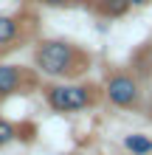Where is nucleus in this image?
I'll list each match as a JSON object with an SVG mask.
<instances>
[{
	"instance_id": "nucleus-1",
	"label": "nucleus",
	"mask_w": 152,
	"mask_h": 155,
	"mask_svg": "<svg viewBox=\"0 0 152 155\" xmlns=\"http://www.w3.org/2000/svg\"><path fill=\"white\" fill-rule=\"evenodd\" d=\"M93 65V57L82 45L68 40H40L34 48V71L53 82H76Z\"/></svg>"
},
{
	"instance_id": "nucleus-2",
	"label": "nucleus",
	"mask_w": 152,
	"mask_h": 155,
	"mask_svg": "<svg viewBox=\"0 0 152 155\" xmlns=\"http://www.w3.org/2000/svg\"><path fill=\"white\" fill-rule=\"evenodd\" d=\"M42 99L53 113H82L102 102V87L90 82H51L42 87Z\"/></svg>"
},
{
	"instance_id": "nucleus-3",
	"label": "nucleus",
	"mask_w": 152,
	"mask_h": 155,
	"mask_svg": "<svg viewBox=\"0 0 152 155\" xmlns=\"http://www.w3.org/2000/svg\"><path fill=\"white\" fill-rule=\"evenodd\" d=\"M102 96L115 110H138L141 107V85L130 71H113L102 85Z\"/></svg>"
},
{
	"instance_id": "nucleus-4",
	"label": "nucleus",
	"mask_w": 152,
	"mask_h": 155,
	"mask_svg": "<svg viewBox=\"0 0 152 155\" xmlns=\"http://www.w3.org/2000/svg\"><path fill=\"white\" fill-rule=\"evenodd\" d=\"M37 85V76L31 71H25L20 65H8V62H0V99L17 96L23 93L25 87Z\"/></svg>"
},
{
	"instance_id": "nucleus-5",
	"label": "nucleus",
	"mask_w": 152,
	"mask_h": 155,
	"mask_svg": "<svg viewBox=\"0 0 152 155\" xmlns=\"http://www.w3.org/2000/svg\"><path fill=\"white\" fill-rule=\"evenodd\" d=\"M23 37V23L11 14H0V51L14 48Z\"/></svg>"
},
{
	"instance_id": "nucleus-6",
	"label": "nucleus",
	"mask_w": 152,
	"mask_h": 155,
	"mask_svg": "<svg viewBox=\"0 0 152 155\" xmlns=\"http://www.w3.org/2000/svg\"><path fill=\"white\" fill-rule=\"evenodd\" d=\"M90 8L99 17H104V20H121V17H127L130 14V3L127 0H93Z\"/></svg>"
},
{
	"instance_id": "nucleus-7",
	"label": "nucleus",
	"mask_w": 152,
	"mask_h": 155,
	"mask_svg": "<svg viewBox=\"0 0 152 155\" xmlns=\"http://www.w3.org/2000/svg\"><path fill=\"white\" fill-rule=\"evenodd\" d=\"M124 150L130 155H152V138L144 133H130L124 135Z\"/></svg>"
},
{
	"instance_id": "nucleus-8",
	"label": "nucleus",
	"mask_w": 152,
	"mask_h": 155,
	"mask_svg": "<svg viewBox=\"0 0 152 155\" xmlns=\"http://www.w3.org/2000/svg\"><path fill=\"white\" fill-rule=\"evenodd\" d=\"M17 135H20V130H17V124H11L8 118L0 116V150L8 147L11 141H17Z\"/></svg>"
},
{
	"instance_id": "nucleus-9",
	"label": "nucleus",
	"mask_w": 152,
	"mask_h": 155,
	"mask_svg": "<svg viewBox=\"0 0 152 155\" xmlns=\"http://www.w3.org/2000/svg\"><path fill=\"white\" fill-rule=\"evenodd\" d=\"M37 3L48 8H76V6H90L93 0H37Z\"/></svg>"
},
{
	"instance_id": "nucleus-10",
	"label": "nucleus",
	"mask_w": 152,
	"mask_h": 155,
	"mask_svg": "<svg viewBox=\"0 0 152 155\" xmlns=\"http://www.w3.org/2000/svg\"><path fill=\"white\" fill-rule=\"evenodd\" d=\"M127 3L132 6V8H144V6H149L152 0H127Z\"/></svg>"
}]
</instances>
